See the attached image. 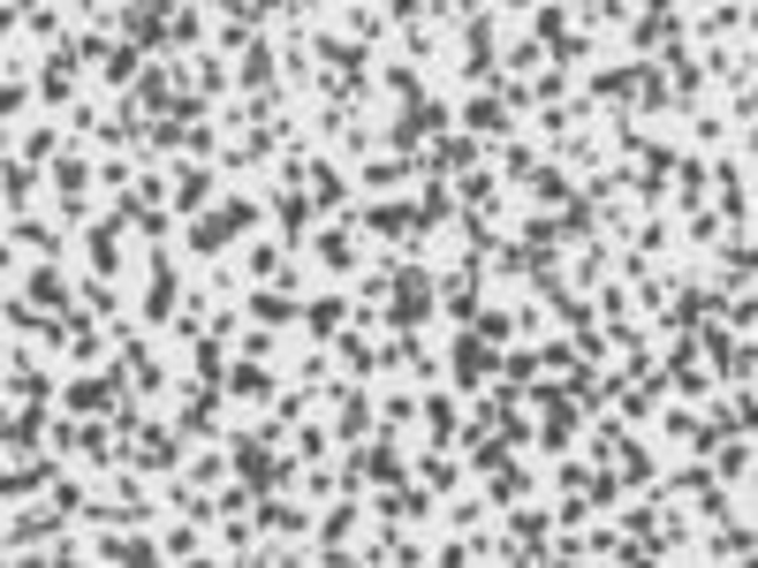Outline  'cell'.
Segmentation results:
<instances>
[{
  "label": "cell",
  "instance_id": "obj_6",
  "mask_svg": "<svg viewBox=\"0 0 758 568\" xmlns=\"http://www.w3.org/2000/svg\"><path fill=\"white\" fill-rule=\"evenodd\" d=\"M418 410H425V432H433V447H455V432H462V425H455V402H448V395H433V402H418Z\"/></svg>",
  "mask_w": 758,
  "mask_h": 568
},
{
  "label": "cell",
  "instance_id": "obj_5",
  "mask_svg": "<svg viewBox=\"0 0 758 568\" xmlns=\"http://www.w3.org/2000/svg\"><path fill=\"white\" fill-rule=\"evenodd\" d=\"M175 295H182V281H175V266L159 258V266H152V281H145V318H152V326L175 311Z\"/></svg>",
  "mask_w": 758,
  "mask_h": 568
},
{
  "label": "cell",
  "instance_id": "obj_9",
  "mask_svg": "<svg viewBox=\"0 0 758 568\" xmlns=\"http://www.w3.org/2000/svg\"><path fill=\"white\" fill-rule=\"evenodd\" d=\"M418 478H425V493H455V462H448V447H433V455L418 462Z\"/></svg>",
  "mask_w": 758,
  "mask_h": 568
},
{
  "label": "cell",
  "instance_id": "obj_8",
  "mask_svg": "<svg viewBox=\"0 0 758 568\" xmlns=\"http://www.w3.org/2000/svg\"><path fill=\"white\" fill-rule=\"evenodd\" d=\"M341 311H349L341 295H326V303H303V334H311V341H326V334L341 326Z\"/></svg>",
  "mask_w": 758,
  "mask_h": 568
},
{
  "label": "cell",
  "instance_id": "obj_11",
  "mask_svg": "<svg viewBox=\"0 0 758 568\" xmlns=\"http://www.w3.org/2000/svg\"><path fill=\"white\" fill-rule=\"evenodd\" d=\"M380 410H387V425H410V418H418V395H410V387H387Z\"/></svg>",
  "mask_w": 758,
  "mask_h": 568
},
{
  "label": "cell",
  "instance_id": "obj_7",
  "mask_svg": "<svg viewBox=\"0 0 758 568\" xmlns=\"http://www.w3.org/2000/svg\"><path fill=\"white\" fill-rule=\"evenodd\" d=\"M205 197H213V174H197V167H182V182H175V213L190 220V213H197Z\"/></svg>",
  "mask_w": 758,
  "mask_h": 568
},
{
  "label": "cell",
  "instance_id": "obj_4",
  "mask_svg": "<svg viewBox=\"0 0 758 568\" xmlns=\"http://www.w3.org/2000/svg\"><path fill=\"white\" fill-rule=\"evenodd\" d=\"M455 379H462V387H470V379H485V372H493V364H501V356H493V349H485V341H478V334H462V341H455Z\"/></svg>",
  "mask_w": 758,
  "mask_h": 568
},
{
  "label": "cell",
  "instance_id": "obj_2",
  "mask_svg": "<svg viewBox=\"0 0 758 568\" xmlns=\"http://www.w3.org/2000/svg\"><path fill=\"white\" fill-rule=\"evenodd\" d=\"M23 303H38V311H61V318L76 311V303H69V281H61V266H31V274H23Z\"/></svg>",
  "mask_w": 758,
  "mask_h": 568
},
{
  "label": "cell",
  "instance_id": "obj_10",
  "mask_svg": "<svg viewBox=\"0 0 758 568\" xmlns=\"http://www.w3.org/2000/svg\"><path fill=\"white\" fill-rule=\"evenodd\" d=\"M266 274H281V243H251L243 251V281H266Z\"/></svg>",
  "mask_w": 758,
  "mask_h": 568
},
{
  "label": "cell",
  "instance_id": "obj_3",
  "mask_svg": "<svg viewBox=\"0 0 758 568\" xmlns=\"http://www.w3.org/2000/svg\"><path fill=\"white\" fill-rule=\"evenodd\" d=\"M228 395H236V402H266V395H274V364L243 356V364L228 372Z\"/></svg>",
  "mask_w": 758,
  "mask_h": 568
},
{
  "label": "cell",
  "instance_id": "obj_1",
  "mask_svg": "<svg viewBox=\"0 0 758 568\" xmlns=\"http://www.w3.org/2000/svg\"><path fill=\"white\" fill-rule=\"evenodd\" d=\"M349 485H402V455H395V439H372V447H357V462H349Z\"/></svg>",
  "mask_w": 758,
  "mask_h": 568
}]
</instances>
